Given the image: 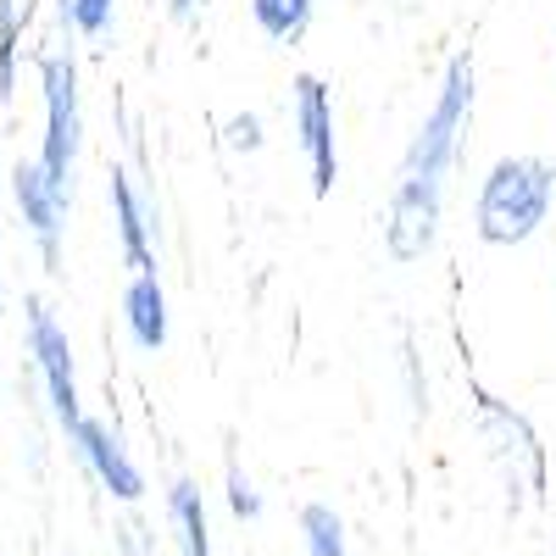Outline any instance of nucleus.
I'll use <instances>...</instances> for the list:
<instances>
[{
	"mask_svg": "<svg viewBox=\"0 0 556 556\" xmlns=\"http://www.w3.org/2000/svg\"><path fill=\"white\" fill-rule=\"evenodd\" d=\"M473 117V56H451L440 96L424 117V128L412 134V146L401 156L395 190L384 206V251L395 262H424L440 235V206H445V173L456 167L462 134Z\"/></svg>",
	"mask_w": 556,
	"mask_h": 556,
	"instance_id": "1",
	"label": "nucleus"
},
{
	"mask_svg": "<svg viewBox=\"0 0 556 556\" xmlns=\"http://www.w3.org/2000/svg\"><path fill=\"white\" fill-rule=\"evenodd\" d=\"M556 206V167L545 156H501L473 201V228L484 245L513 251L540 235V223Z\"/></svg>",
	"mask_w": 556,
	"mask_h": 556,
	"instance_id": "2",
	"label": "nucleus"
},
{
	"mask_svg": "<svg viewBox=\"0 0 556 556\" xmlns=\"http://www.w3.org/2000/svg\"><path fill=\"white\" fill-rule=\"evenodd\" d=\"M39 78H45V173L51 184L73 190V167H78V146H84V112H78V67L73 56H39Z\"/></svg>",
	"mask_w": 556,
	"mask_h": 556,
	"instance_id": "3",
	"label": "nucleus"
},
{
	"mask_svg": "<svg viewBox=\"0 0 556 556\" xmlns=\"http://www.w3.org/2000/svg\"><path fill=\"white\" fill-rule=\"evenodd\" d=\"M473 401H479V429H484L495 462L506 468V484L540 501L545 495V451H540V440L529 429V417L513 412L506 401H495L490 390H473Z\"/></svg>",
	"mask_w": 556,
	"mask_h": 556,
	"instance_id": "4",
	"label": "nucleus"
},
{
	"mask_svg": "<svg viewBox=\"0 0 556 556\" xmlns=\"http://www.w3.org/2000/svg\"><path fill=\"white\" fill-rule=\"evenodd\" d=\"M290 117H295V139H301L306 167H312V195L329 201L340 184V151H334V101H329V84L317 73H301L290 84Z\"/></svg>",
	"mask_w": 556,
	"mask_h": 556,
	"instance_id": "5",
	"label": "nucleus"
},
{
	"mask_svg": "<svg viewBox=\"0 0 556 556\" xmlns=\"http://www.w3.org/2000/svg\"><path fill=\"white\" fill-rule=\"evenodd\" d=\"M28 356H34V374L45 379V395H51L56 424L73 434L84 424V406H78V374H73V345L56 329V317L45 312L39 295H28Z\"/></svg>",
	"mask_w": 556,
	"mask_h": 556,
	"instance_id": "6",
	"label": "nucleus"
},
{
	"mask_svg": "<svg viewBox=\"0 0 556 556\" xmlns=\"http://www.w3.org/2000/svg\"><path fill=\"white\" fill-rule=\"evenodd\" d=\"M12 201L28 223V235L39 240L45 251V267H62V217H67V190L62 184H51V173H45V162H17L12 167Z\"/></svg>",
	"mask_w": 556,
	"mask_h": 556,
	"instance_id": "7",
	"label": "nucleus"
},
{
	"mask_svg": "<svg viewBox=\"0 0 556 556\" xmlns=\"http://www.w3.org/2000/svg\"><path fill=\"white\" fill-rule=\"evenodd\" d=\"M73 451L89 462V473H96L117 501H139V495H146V479H139V468L128 462V451L117 445V434L106 424H89V417H84V424L73 429Z\"/></svg>",
	"mask_w": 556,
	"mask_h": 556,
	"instance_id": "8",
	"label": "nucleus"
},
{
	"mask_svg": "<svg viewBox=\"0 0 556 556\" xmlns=\"http://www.w3.org/2000/svg\"><path fill=\"white\" fill-rule=\"evenodd\" d=\"M112 212H117V240H123V256L134 273H156V256H151V223H156V206L134 190L128 173H112Z\"/></svg>",
	"mask_w": 556,
	"mask_h": 556,
	"instance_id": "9",
	"label": "nucleus"
},
{
	"mask_svg": "<svg viewBox=\"0 0 556 556\" xmlns=\"http://www.w3.org/2000/svg\"><path fill=\"white\" fill-rule=\"evenodd\" d=\"M123 323L139 351H162L167 345V295L156 273H134L123 290Z\"/></svg>",
	"mask_w": 556,
	"mask_h": 556,
	"instance_id": "10",
	"label": "nucleus"
},
{
	"mask_svg": "<svg viewBox=\"0 0 556 556\" xmlns=\"http://www.w3.org/2000/svg\"><path fill=\"white\" fill-rule=\"evenodd\" d=\"M167 518L178 529V556H212V529H206V501L190 479L167 490Z\"/></svg>",
	"mask_w": 556,
	"mask_h": 556,
	"instance_id": "11",
	"label": "nucleus"
},
{
	"mask_svg": "<svg viewBox=\"0 0 556 556\" xmlns=\"http://www.w3.org/2000/svg\"><path fill=\"white\" fill-rule=\"evenodd\" d=\"M312 12H317V0H251V17L273 45H301L312 28Z\"/></svg>",
	"mask_w": 556,
	"mask_h": 556,
	"instance_id": "12",
	"label": "nucleus"
},
{
	"mask_svg": "<svg viewBox=\"0 0 556 556\" xmlns=\"http://www.w3.org/2000/svg\"><path fill=\"white\" fill-rule=\"evenodd\" d=\"M301 540H306V556H345V523L334 506L306 501L301 506Z\"/></svg>",
	"mask_w": 556,
	"mask_h": 556,
	"instance_id": "13",
	"label": "nucleus"
},
{
	"mask_svg": "<svg viewBox=\"0 0 556 556\" xmlns=\"http://www.w3.org/2000/svg\"><path fill=\"white\" fill-rule=\"evenodd\" d=\"M56 7H62V23H67V28L101 39V34L112 28V7H117V0H56Z\"/></svg>",
	"mask_w": 556,
	"mask_h": 556,
	"instance_id": "14",
	"label": "nucleus"
},
{
	"mask_svg": "<svg viewBox=\"0 0 556 556\" xmlns=\"http://www.w3.org/2000/svg\"><path fill=\"white\" fill-rule=\"evenodd\" d=\"M228 513H235L240 523H256L262 518V495H256V484L245 479V468L235 456H228Z\"/></svg>",
	"mask_w": 556,
	"mask_h": 556,
	"instance_id": "15",
	"label": "nucleus"
},
{
	"mask_svg": "<svg viewBox=\"0 0 556 556\" xmlns=\"http://www.w3.org/2000/svg\"><path fill=\"white\" fill-rule=\"evenodd\" d=\"M17 84V12L12 0H0V96H12Z\"/></svg>",
	"mask_w": 556,
	"mask_h": 556,
	"instance_id": "16",
	"label": "nucleus"
},
{
	"mask_svg": "<svg viewBox=\"0 0 556 556\" xmlns=\"http://www.w3.org/2000/svg\"><path fill=\"white\" fill-rule=\"evenodd\" d=\"M223 146L240 151V156H256L262 151V117L256 112H235V117L223 123Z\"/></svg>",
	"mask_w": 556,
	"mask_h": 556,
	"instance_id": "17",
	"label": "nucleus"
},
{
	"mask_svg": "<svg viewBox=\"0 0 556 556\" xmlns=\"http://www.w3.org/2000/svg\"><path fill=\"white\" fill-rule=\"evenodd\" d=\"M401 367H406V395H412V412L424 417V412H429V379H424V362H417V345H412V340L401 345Z\"/></svg>",
	"mask_w": 556,
	"mask_h": 556,
	"instance_id": "18",
	"label": "nucleus"
},
{
	"mask_svg": "<svg viewBox=\"0 0 556 556\" xmlns=\"http://www.w3.org/2000/svg\"><path fill=\"white\" fill-rule=\"evenodd\" d=\"M201 7H206V0H173V17H178V23H195Z\"/></svg>",
	"mask_w": 556,
	"mask_h": 556,
	"instance_id": "19",
	"label": "nucleus"
},
{
	"mask_svg": "<svg viewBox=\"0 0 556 556\" xmlns=\"http://www.w3.org/2000/svg\"><path fill=\"white\" fill-rule=\"evenodd\" d=\"M139 534H146V529H139V523H128V529H123V545H128L134 556H146V540H139Z\"/></svg>",
	"mask_w": 556,
	"mask_h": 556,
	"instance_id": "20",
	"label": "nucleus"
},
{
	"mask_svg": "<svg viewBox=\"0 0 556 556\" xmlns=\"http://www.w3.org/2000/svg\"><path fill=\"white\" fill-rule=\"evenodd\" d=\"M0 301H7V290H0Z\"/></svg>",
	"mask_w": 556,
	"mask_h": 556,
	"instance_id": "21",
	"label": "nucleus"
}]
</instances>
